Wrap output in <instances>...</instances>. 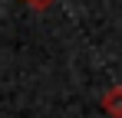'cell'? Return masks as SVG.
<instances>
[{"label": "cell", "instance_id": "1", "mask_svg": "<svg viewBox=\"0 0 122 118\" xmlns=\"http://www.w3.org/2000/svg\"><path fill=\"white\" fill-rule=\"evenodd\" d=\"M102 112L109 118H122V85H112L102 95Z\"/></svg>", "mask_w": 122, "mask_h": 118}, {"label": "cell", "instance_id": "2", "mask_svg": "<svg viewBox=\"0 0 122 118\" xmlns=\"http://www.w3.org/2000/svg\"><path fill=\"white\" fill-rule=\"evenodd\" d=\"M23 3H26V7H33V10H50L56 0H23Z\"/></svg>", "mask_w": 122, "mask_h": 118}]
</instances>
